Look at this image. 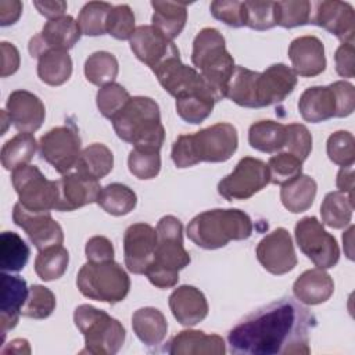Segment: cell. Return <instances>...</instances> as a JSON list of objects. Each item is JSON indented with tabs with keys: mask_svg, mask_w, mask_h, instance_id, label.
I'll list each match as a JSON object with an SVG mask.
<instances>
[{
	"mask_svg": "<svg viewBox=\"0 0 355 355\" xmlns=\"http://www.w3.org/2000/svg\"><path fill=\"white\" fill-rule=\"evenodd\" d=\"M135 28V14L128 4H119L111 8L105 22V32L118 40H130Z\"/></svg>",
	"mask_w": 355,
	"mask_h": 355,
	"instance_id": "obj_49",
	"label": "cell"
},
{
	"mask_svg": "<svg viewBox=\"0 0 355 355\" xmlns=\"http://www.w3.org/2000/svg\"><path fill=\"white\" fill-rule=\"evenodd\" d=\"M211 14L227 26H245V6L237 0H215L211 3Z\"/></svg>",
	"mask_w": 355,
	"mask_h": 355,
	"instance_id": "obj_53",
	"label": "cell"
},
{
	"mask_svg": "<svg viewBox=\"0 0 355 355\" xmlns=\"http://www.w3.org/2000/svg\"><path fill=\"white\" fill-rule=\"evenodd\" d=\"M69 254L62 245H53L40 250L35 259V272L44 280L51 282L60 279L68 268Z\"/></svg>",
	"mask_w": 355,
	"mask_h": 355,
	"instance_id": "obj_41",
	"label": "cell"
},
{
	"mask_svg": "<svg viewBox=\"0 0 355 355\" xmlns=\"http://www.w3.org/2000/svg\"><path fill=\"white\" fill-rule=\"evenodd\" d=\"M355 202L343 191H330L320 205L322 222L331 229H343L349 225Z\"/></svg>",
	"mask_w": 355,
	"mask_h": 355,
	"instance_id": "obj_37",
	"label": "cell"
},
{
	"mask_svg": "<svg viewBox=\"0 0 355 355\" xmlns=\"http://www.w3.org/2000/svg\"><path fill=\"white\" fill-rule=\"evenodd\" d=\"M161 86L175 98L196 92L200 89H209L200 72L180 61V55H172L153 69Z\"/></svg>",
	"mask_w": 355,
	"mask_h": 355,
	"instance_id": "obj_20",
	"label": "cell"
},
{
	"mask_svg": "<svg viewBox=\"0 0 355 355\" xmlns=\"http://www.w3.org/2000/svg\"><path fill=\"white\" fill-rule=\"evenodd\" d=\"M33 6L36 10L44 15L49 19H55L62 15H65L67 11V3L61 0H42V1H33Z\"/></svg>",
	"mask_w": 355,
	"mask_h": 355,
	"instance_id": "obj_57",
	"label": "cell"
},
{
	"mask_svg": "<svg viewBox=\"0 0 355 355\" xmlns=\"http://www.w3.org/2000/svg\"><path fill=\"white\" fill-rule=\"evenodd\" d=\"M129 42L133 54L151 71L169 57L179 54L176 44L153 25L137 26Z\"/></svg>",
	"mask_w": 355,
	"mask_h": 355,
	"instance_id": "obj_19",
	"label": "cell"
},
{
	"mask_svg": "<svg viewBox=\"0 0 355 355\" xmlns=\"http://www.w3.org/2000/svg\"><path fill=\"white\" fill-rule=\"evenodd\" d=\"M12 220L26 233L37 251L61 245L64 241L62 229L60 223L51 218L50 211H32L18 201L12 209Z\"/></svg>",
	"mask_w": 355,
	"mask_h": 355,
	"instance_id": "obj_14",
	"label": "cell"
},
{
	"mask_svg": "<svg viewBox=\"0 0 355 355\" xmlns=\"http://www.w3.org/2000/svg\"><path fill=\"white\" fill-rule=\"evenodd\" d=\"M37 143L32 133L19 132L1 147V165L7 171H14L26 165L35 155Z\"/></svg>",
	"mask_w": 355,
	"mask_h": 355,
	"instance_id": "obj_39",
	"label": "cell"
},
{
	"mask_svg": "<svg viewBox=\"0 0 355 355\" xmlns=\"http://www.w3.org/2000/svg\"><path fill=\"white\" fill-rule=\"evenodd\" d=\"M40 157L58 173L76 166L80 155V137L75 126L62 125L50 129L39 140Z\"/></svg>",
	"mask_w": 355,
	"mask_h": 355,
	"instance_id": "obj_13",
	"label": "cell"
},
{
	"mask_svg": "<svg viewBox=\"0 0 355 355\" xmlns=\"http://www.w3.org/2000/svg\"><path fill=\"white\" fill-rule=\"evenodd\" d=\"M355 108V89L349 82L337 80L329 86H312L298 100L304 121L318 123L330 118H344Z\"/></svg>",
	"mask_w": 355,
	"mask_h": 355,
	"instance_id": "obj_8",
	"label": "cell"
},
{
	"mask_svg": "<svg viewBox=\"0 0 355 355\" xmlns=\"http://www.w3.org/2000/svg\"><path fill=\"white\" fill-rule=\"evenodd\" d=\"M288 58L295 75L312 78L320 75L326 68L324 46L316 36H300L288 46Z\"/></svg>",
	"mask_w": 355,
	"mask_h": 355,
	"instance_id": "obj_24",
	"label": "cell"
},
{
	"mask_svg": "<svg viewBox=\"0 0 355 355\" xmlns=\"http://www.w3.org/2000/svg\"><path fill=\"white\" fill-rule=\"evenodd\" d=\"M29 287L26 282L19 276H11L1 273V288H0V324L1 338L4 340L8 330L18 324L21 311L26 302Z\"/></svg>",
	"mask_w": 355,
	"mask_h": 355,
	"instance_id": "obj_25",
	"label": "cell"
},
{
	"mask_svg": "<svg viewBox=\"0 0 355 355\" xmlns=\"http://www.w3.org/2000/svg\"><path fill=\"white\" fill-rule=\"evenodd\" d=\"M354 43H343L336 50L334 61L336 71L343 78H354L355 76V62H354Z\"/></svg>",
	"mask_w": 355,
	"mask_h": 355,
	"instance_id": "obj_55",
	"label": "cell"
},
{
	"mask_svg": "<svg viewBox=\"0 0 355 355\" xmlns=\"http://www.w3.org/2000/svg\"><path fill=\"white\" fill-rule=\"evenodd\" d=\"M270 183L268 165L252 157L239 161L232 173L218 183V193L227 201L247 200Z\"/></svg>",
	"mask_w": 355,
	"mask_h": 355,
	"instance_id": "obj_12",
	"label": "cell"
},
{
	"mask_svg": "<svg viewBox=\"0 0 355 355\" xmlns=\"http://www.w3.org/2000/svg\"><path fill=\"white\" fill-rule=\"evenodd\" d=\"M327 155L331 162L340 166L354 165L355 161V140L352 133L337 130L327 139Z\"/></svg>",
	"mask_w": 355,
	"mask_h": 355,
	"instance_id": "obj_48",
	"label": "cell"
},
{
	"mask_svg": "<svg viewBox=\"0 0 355 355\" xmlns=\"http://www.w3.org/2000/svg\"><path fill=\"white\" fill-rule=\"evenodd\" d=\"M76 286L90 300L116 304L128 295L130 279L123 268L114 261H87L78 272Z\"/></svg>",
	"mask_w": 355,
	"mask_h": 355,
	"instance_id": "obj_9",
	"label": "cell"
},
{
	"mask_svg": "<svg viewBox=\"0 0 355 355\" xmlns=\"http://www.w3.org/2000/svg\"><path fill=\"white\" fill-rule=\"evenodd\" d=\"M294 234L297 245L316 268L329 269L337 265L340 259L337 240L315 216H305L300 219L295 225Z\"/></svg>",
	"mask_w": 355,
	"mask_h": 355,
	"instance_id": "obj_11",
	"label": "cell"
},
{
	"mask_svg": "<svg viewBox=\"0 0 355 355\" xmlns=\"http://www.w3.org/2000/svg\"><path fill=\"white\" fill-rule=\"evenodd\" d=\"M107 214L122 216L133 211L137 204L136 193L122 183H110L101 187L96 201Z\"/></svg>",
	"mask_w": 355,
	"mask_h": 355,
	"instance_id": "obj_38",
	"label": "cell"
},
{
	"mask_svg": "<svg viewBox=\"0 0 355 355\" xmlns=\"http://www.w3.org/2000/svg\"><path fill=\"white\" fill-rule=\"evenodd\" d=\"M116 136L135 147L159 150L165 129L155 100L144 96L130 97L126 105L111 119Z\"/></svg>",
	"mask_w": 355,
	"mask_h": 355,
	"instance_id": "obj_4",
	"label": "cell"
},
{
	"mask_svg": "<svg viewBox=\"0 0 355 355\" xmlns=\"http://www.w3.org/2000/svg\"><path fill=\"white\" fill-rule=\"evenodd\" d=\"M337 187L338 191H343L348 194L351 198H354V166H341L338 175H337Z\"/></svg>",
	"mask_w": 355,
	"mask_h": 355,
	"instance_id": "obj_59",
	"label": "cell"
},
{
	"mask_svg": "<svg viewBox=\"0 0 355 355\" xmlns=\"http://www.w3.org/2000/svg\"><path fill=\"white\" fill-rule=\"evenodd\" d=\"M239 144L233 125L219 122L193 135H180L172 146V161L178 168H190L198 162H225Z\"/></svg>",
	"mask_w": 355,
	"mask_h": 355,
	"instance_id": "obj_2",
	"label": "cell"
},
{
	"mask_svg": "<svg viewBox=\"0 0 355 355\" xmlns=\"http://www.w3.org/2000/svg\"><path fill=\"white\" fill-rule=\"evenodd\" d=\"M251 233V218L236 208H216L201 212L187 225V237L204 250L225 247L232 240H245Z\"/></svg>",
	"mask_w": 355,
	"mask_h": 355,
	"instance_id": "obj_5",
	"label": "cell"
},
{
	"mask_svg": "<svg viewBox=\"0 0 355 355\" xmlns=\"http://www.w3.org/2000/svg\"><path fill=\"white\" fill-rule=\"evenodd\" d=\"M85 254L89 262L114 261L112 243L104 236H93L87 240Z\"/></svg>",
	"mask_w": 355,
	"mask_h": 355,
	"instance_id": "obj_54",
	"label": "cell"
},
{
	"mask_svg": "<svg viewBox=\"0 0 355 355\" xmlns=\"http://www.w3.org/2000/svg\"><path fill=\"white\" fill-rule=\"evenodd\" d=\"M37 75L50 86L65 83L72 73V60L68 51L50 50L37 58Z\"/></svg>",
	"mask_w": 355,
	"mask_h": 355,
	"instance_id": "obj_36",
	"label": "cell"
},
{
	"mask_svg": "<svg viewBox=\"0 0 355 355\" xmlns=\"http://www.w3.org/2000/svg\"><path fill=\"white\" fill-rule=\"evenodd\" d=\"M154 8L153 26L173 40L183 31L187 21V3L151 1Z\"/></svg>",
	"mask_w": 355,
	"mask_h": 355,
	"instance_id": "obj_31",
	"label": "cell"
},
{
	"mask_svg": "<svg viewBox=\"0 0 355 355\" xmlns=\"http://www.w3.org/2000/svg\"><path fill=\"white\" fill-rule=\"evenodd\" d=\"M165 351L172 355H223L226 347L223 338L218 334L182 330L169 340Z\"/></svg>",
	"mask_w": 355,
	"mask_h": 355,
	"instance_id": "obj_27",
	"label": "cell"
},
{
	"mask_svg": "<svg viewBox=\"0 0 355 355\" xmlns=\"http://www.w3.org/2000/svg\"><path fill=\"white\" fill-rule=\"evenodd\" d=\"M128 166L137 179H153L159 173L161 157L159 150L147 147H135L129 153Z\"/></svg>",
	"mask_w": 355,
	"mask_h": 355,
	"instance_id": "obj_45",
	"label": "cell"
},
{
	"mask_svg": "<svg viewBox=\"0 0 355 355\" xmlns=\"http://www.w3.org/2000/svg\"><path fill=\"white\" fill-rule=\"evenodd\" d=\"M28 244L15 232H3L0 236V268L3 272H19L29 259Z\"/></svg>",
	"mask_w": 355,
	"mask_h": 355,
	"instance_id": "obj_40",
	"label": "cell"
},
{
	"mask_svg": "<svg viewBox=\"0 0 355 355\" xmlns=\"http://www.w3.org/2000/svg\"><path fill=\"white\" fill-rule=\"evenodd\" d=\"M297 75L284 64H273L259 72L257 82L258 105L268 107L282 103L295 87Z\"/></svg>",
	"mask_w": 355,
	"mask_h": 355,
	"instance_id": "obj_23",
	"label": "cell"
},
{
	"mask_svg": "<svg viewBox=\"0 0 355 355\" xmlns=\"http://www.w3.org/2000/svg\"><path fill=\"white\" fill-rule=\"evenodd\" d=\"M1 352L3 354H8V352H11V354H31V348H29V344H28L26 340L15 338L8 344V347L3 348Z\"/></svg>",
	"mask_w": 355,
	"mask_h": 355,
	"instance_id": "obj_60",
	"label": "cell"
},
{
	"mask_svg": "<svg viewBox=\"0 0 355 355\" xmlns=\"http://www.w3.org/2000/svg\"><path fill=\"white\" fill-rule=\"evenodd\" d=\"M191 62L215 94L216 101L225 98L236 65L218 29L204 28L197 33L193 42Z\"/></svg>",
	"mask_w": 355,
	"mask_h": 355,
	"instance_id": "obj_6",
	"label": "cell"
},
{
	"mask_svg": "<svg viewBox=\"0 0 355 355\" xmlns=\"http://www.w3.org/2000/svg\"><path fill=\"white\" fill-rule=\"evenodd\" d=\"M80 29L78 21L71 15H62L55 19H49L43 29L29 40V53L39 58L50 50L68 51L80 39Z\"/></svg>",
	"mask_w": 355,
	"mask_h": 355,
	"instance_id": "obj_15",
	"label": "cell"
},
{
	"mask_svg": "<svg viewBox=\"0 0 355 355\" xmlns=\"http://www.w3.org/2000/svg\"><path fill=\"white\" fill-rule=\"evenodd\" d=\"M245 26L255 31H266L276 25L275 1H244Z\"/></svg>",
	"mask_w": 355,
	"mask_h": 355,
	"instance_id": "obj_52",
	"label": "cell"
},
{
	"mask_svg": "<svg viewBox=\"0 0 355 355\" xmlns=\"http://www.w3.org/2000/svg\"><path fill=\"white\" fill-rule=\"evenodd\" d=\"M12 186L19 202L32 211L55 209L58 200V186L55 180H49L37 166L22 165L12 171Z\"/></svg>",
	"mask_w": 355,
	"mask_h": 355,
	"instance_id": "obj_10",
	"label": "cell"
},
{
	"mask_svg": "<svg viewBox=\"0 0 355 355\" xmlns=\"http://www.w3.org/2000/svg\"><path fill=\"white\" fill-rule=\"evenodd\" d=\"M315 316L290 297L273 301L244 318L227 334L233 354L308 355Z\"/></svg>",
	"mask_w": 355,
	"mask_h": 355,
	"instance_id": "obj_1",
	"label": "cell"
},
{
	"mask_svg": "<svg viewBox=\"0 0 355 355\" xmlns=\"http://www.w3.org/2000/svg\"><path fill=\"white\" fill-rule=\"evenodd\" d=\"M309 24L322 26L343 43H354L355 12L349 3L338 0L316 1Z\"/></svg>",
	"mask_w": 355,
	"mask_h": 355,
	"instance_id": "obj_17",
	"label": "cell"
},
{
	"mask_svg": "<svg viewBox=\"0 0 355 355\" xmlns=\"http://www.w3.org/2000/svg\"><path fill=\"white\" fill-rule=\"evenodd\" d=\"M157 247V230L148 223L130 225L123 236L125 265L135 275H144Z\"/></svg>",
	"mask_w": 355,
	"mask_h": 355,
	"instance_id": "obj_18",
	"label": "cell"
},
{
	"mask_svg": "<svg viewBox=\"0 0 355 355\" xmlns=\"http://www.w3.org/2000/svg\"><path fill=\"white\" fill-rule=\"evenodd\" d=\"M112 6L105 1L86 3L78 17V25L83 35L100 36L105 32V22Z\"/></svg>",
	"mask_w": 355,
	"mask_h": 355,
	"instance_id": "obj_43",
	"label": "cell"
},
{
	"mask_svg": "<svg viewBox=\"0 0 355 355\" xmlns=\"http://www.w3.org/2000/svg\"><path fill=\"white\" fill-rule=\"evenodd\" d=\"M259 263L272 275H284L297 265L293 239L284 227H277L266 234L257 245Z\"/></svg>",
	"mask_w": 355,
	"mask_h": 355,
	"instance_id": "obj_16",
	"label": "cell"
},
{
	"mask_svg": "<svg viewBox=\"0 0 355 355\" xmlns=\"http://www.w3.org/2000/svg\"><path fill=\"white\" fill-rule=\"evenodd\" d=\"M0 49H1V78H7L15 73L19 68V62H21L19 51L14 44L8 42H1Z\"/></svg>",
	"mask_w": 355,
	"mask_h": 355,
	"instance_id": "obj_56",
	"label": "cell"
},
{
	"mask_svg": "<svg viewBox=\"0 0 355 355\" xmlns=\"http://www.w3.org/2000/svg\"><path fill=\"white\" fill-rule=\"evenodd\" d=\"M266 165L269 169L270 183L273 184L282 186L302 173V162L286 151L270 157Z\"/></svg>",
	"mask_w": 355,
	"mask_h": 355,
	"instance_id": "obj_50",
	"label": "cell"
},
{
	"mask_svg": "<svg viewBox=\"0 0 355 355\" xmlns=\"http://www.w3.org/2000/svg\"><path fill=\"white\" fill-rule=\"evenodd\" d=\"M283 148L304 162L312 150V136L308 128L302 123L286 125V143Z\"/></svg>",
	"mask_w": 355,
	"mask_h": 355,
	"instance_id": "obj_51",
	"label": "cell"
},
{
	"mask_svg": "<svg viewBox=\"0 0 355 355\" xmlns=\"http://www.w3.org/2000/svg\"><path fill=\"white\" fill-rule=\"evenodd\" d=\"M248 143L261 153H277L286 143V125L275 121H258L250 126Z\"/></svg>",
	"mask_w": 355,
	"mask_h": 355,
	"instance_id": "obj_35",
	"label": "cell"
},
{
	"mask_svg": "<svg viewBox=\"0 0 355 355\" xmlns=\"http://www.w3.org/2000/svg\"><path fill=\"white\" fill-rule=\"evenodd\" d=\"M316 182L308 175H298L297 178L282 184L280 200L286 209L293 214H300L311 208L316 197Z\"/></svg>",
	"mask_w": 355,
	"mask_h": 355,
	"instance_id": "obj_30",
	"label": "cell"
},
{
	"mask_svg": "<svg viewBox=\"0 0 355 355\" xmlns=\"http://www.w3.org/2000/svg\"><path fill=\"white\" fill-rule=\"evenodd\" d=\"M169 308L175 319L183 326H194L208 315V302L202 291L183 284L169 295Z\"/></svg>",
	"mask_w": 355,
	"mask_h": 355,
	"instance_id": "obj_26",
	"label": "cell"
},
{
	"mask_svg": "<svg viewBox=\"0 0 355 355\" xmlns=\"http://www.w3.org/2000/svg\"><path fill=\"white\" fill-rule=\"evenodd\" d=\"M259 72L247 69L244 67H236L229 80L226 97L240 107L259 108L257 82Z\"/></svg>",
	"mask_w": 355,
	"mask_h": 355,
	"instance_id": "obj_33",
	"label": "cell"
},
{
	"mask_svg": "<svg viewBox=\"0 0 355 355\" xmlns=\"http://www.w3.org/2000/svg\"><path fill=\"white\" fill-rule=\"evenodd\" d=\"M276 25L283 28H295L309 24L312 3L308 0L275 1Z\"/></svg>",
	"mask_w": 355,
	"mask_h": 355,
	"instance_id": "obj_44",
	"label": "cell"
},
{
	"mask_svg": "<svg viewBox=\"0 0 355 355\" xmlns=\"http://www.w3.org/2000/svg\"><path fill=\"white\" fill-rule=\"evenodd\" d=\"M119 71L118 60L108 51H96L85 62V76L96 86L112 83Z\"/></svg>",
	"mask_w": 355,
	"mask_h": 355,
	"instance_id": "obj_42",
	"label": "cell"
},
{
	"mask_svg": "<svg viewBox=\"0 0 355 355\" xmlns=\"http://www.w3.org/2000/svg\"><path fill=\"white\" fill-rule=\"evenodd\" d=\"M58 186V200L55 204V211L68 212L82 208L87 204L96 202L100 194V183L96 179L83 176L80 173H67L60 180Z\"/></svg>",
	"mask_w": 355,
	"mask_h": 355,
	"instance_id": "obj_21",
	"label": "cell"
},
{
	"mask_svg": "<svg viewBox=\"0 0 355 355\" xmlns=\"http://www.w3.org/2000/svg\"><path fill=\"white\" fill-rule=\"evenodd\" d=\"M215 103L216 98L211 89H200L178 97L176 112L183 121L197 125L211 115Z\"/></svg>",
	"mask_w": 355,
	"mask_h": 355,
	"instance_id": "obj_32",
	"label": "cell"
},
{
	"mask_svg": "<svg viewBox=\"0 0 355 355\" xmlns=\"http://www.w3.org/2000/svg\"><path fill=\"white\" fill-rule=\"evenodd\" d=\"M73 322L85 337V349L82 352L114 355L125 343L126 331L122 323L89 304L76 306Z\"/></svg>",
	"mask_w": 355,
	"mask_h": 355,
	"instance_id": "obj_7",
	"label": "cell"
},
{
	"mask_svg": "<svg viewBox=\"0 0 355 355\" xmlns=\"http://www.w3.org/2000/svg\"><path fill=\"white\" fill-rule=\"evenodd\" d=\"M55 309V295L44 286L33 284L29 287L26 302L21 311L22 316L32 319H46Z\"/></svg>",
	"mask_w": 355,
	"mask_h": 355,
	"instance_id": "obj_46",
	"label": "cell"
},
{
	"mask_svg": "<svg viewBox=\"0 0 355 355\" xmlns=\"http://www.w3.org/2000/svg\"><path fill=\"white\" fill-rule=\"evenodd\" d=\"M22 12V3L18 0H1L0 1V24L3 26L15 24Z\"/></svg>",
	"mask_w": 355,
	"mask_h": 355,
	"instance_id": "obj_58",
	"label": "cell"
},
{
	"mask_svg": "<svg viewBox=\"0 0 355 355\" xmlns=\"http://www.w3.org/2000/svg\"><path fill=\"white\" fill-rule=\"evenodd\" d=\"M112 166L114 155L111 150L101 143H93L82 150L75 168L78 173L100 180L112 171Z\"/></svg>",
	"mask_w": 355,
	"mask_h": 355,
	"instance_id": "obj_34",
	"label": "cell"
},
{
	"mask_svg": "<svg viewBox=\"0 0 355 355\" xmlns=\"http://www.w3.org/2000/svg\"><path fill=\"white\" fill-rule=\"evenodd\" d=\"M334 291V282L324 269L313 268L305 270L293 284L295 298L305 305L326 302Z\"/></svg>",
	"mask_w": 355,
	"mask_h": 355,
	"instance_id": "obj_28",
	"label": "cell"
},
{
	"mask_svg": "<svg viewBox=\"0 0 355 355\" xmlns=\"http://www.w3.org/2000/svg\"><path fill=\"white\" fill-rule=\"evenodd\" d=\"M157 247L146 276L158 288H171L179 282V270L190 263V255L183 247V225L166 215L157 225Z\"/></svg>",
	"mask_w": 355,
	"mask_h": 355,
	"instance_id": "obj_3",
	"label": "cell"
},
{
	"mask_svg": "<svg viewBox=\"0 0 355 355\" xmlns=\"http://www.w3.org/2000/svg\"><path fill=\"white\" fill-rule=\"evenodd\" d=\"M6 107L14 128L24 133L36 132L46 116L42 100L28 90H14L8 96Z\"/></svg>",
	"mask_w": 355,
	"mask_h": 355,
	"instance_id": "obj_22",
	"label": "cell"
},
{
	"mask_svg": "<svg viewBox=\"0 0 355 355\" xmlns=\"http://www.w3.org/2000/svg\"><path fill=\"white\" fill-rule=\"evenodd\" d=\"M130 100L128 90L119 83H108L101 86L97 92L96 103L100 114L108 119H112Z\"/></svg>",
	"mask_w": 355,
	"mask_h": 355,
	"instance_id": "obj_47",
	"label": "cell"
},
{
	"mask_svg": "<svg viewBox=\"0 0 355 355\" xmlns=\"http://www.w3.org/2000/svg\"><path fill=\"white\" fill-rule=\"evenodd\" d=\"M132 327L137 338L147 347L161 344L168 333V322L164 313L153 306L137 309L132 315Z\"/></svg>",
	"mask_w": 355,
	"mask_h": 355,
	"instance_id": "obj_29",
	"label": "cell"
}]
</instances>
